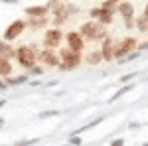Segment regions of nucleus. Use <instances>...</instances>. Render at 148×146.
<instances>
[{
    "label": "nucleus",
    "instance_id": "obj_1",
    "mask_svg": "<svg viewBox=\"0 0 148 146\" xmlns=\"http://www.w3.org/2000/svg\"><path fill=\"white\" fill-rule=\"evenodd\" d=\"M79 36L83 40L95 42V40H105V38H107V32H105V26H103V24H99L97 20H89V22L81 24Z\"/></svg>",
    "mask_w": 148,
    "mask_h": 146
},
{
    "label": "nucleus",
    "instance_id": "obj_12",
    "mask_svg": "<svg viewBox=\"0 0 148 146\" xmlns=\"http://www.w3.org/2000/svg\"><path fill=\"white\" fill-rule=\"evenodd\" d=\"M119 12L123 14V18L126 20V26H130L132 14H134V8H132V4H130V2H123V4H119Z\"/></svg>",
    "mask_w": 148,
    "mask_h": 146
},
{
    "label": "nucleus",
    "instance_id": "obj_10",
    "mask_svg": "<svg viewBox=\"0 0 148 146\" xmlns=\"http://www.w3.org/2000/svg\"><path fill=\"white\" fill-rule=\"evenodd\" d=\"M24 12H26L28 18H38V16H47L49 14V8L47 6H28Z\"/></svg>",
    "mask_w": 148,
    "mask_h": 146
},
{
    "label": "nucleus",
    "instance_id": "obj_18",
    "mask_svg": "<svg viewBox=\"0 0 148 146\" xmlns=\"http://www.w3.org/2000/svg\"><path fill=\"white\" fill-rule=\"evenodd\" d=\"M130 89H132L130 85H126L125 89H119V91H116V93H114V95H113V97L109 99V103H113V101H116V99H121V97H123L125 93H128V91H130Z\"/></svg>",
    "mask_w": 148,
    "mask_h": 146
},
{
    "label": "nucleus",
    "instance_id": "obj_26",
    "mask_svg": "<svg viewBox=\"0 0 148 146\" xmlns=\"http://www.w3.org/2000/svg\"><path fill=\"white\" fill-rule=\"evenodd\" d=\"M111 146H125V140L116 138V140H113V142H111Z\"/></svg>",
    "mask_w": 148,
    "mask_h": 146
},
{
    "label": "nucleus",
    "instance_id": "obj_22",
    "mask_svg": "<svg viewBox=\"0 0 148 146\" xmlns=\"http://www.w3.org/2000/svg\"><path fill=\"white\" fill-rule=\"evenodd\" d=\"M69 144H71V146H79L81 144V138L77 134H73L71 138H69Z\"/></svg>",
    "mask_w": 148,
    "mask_h": 146
},
{
    "label": "nucleus",
    "instance_id": "obj_4",
    "mask_svg": "<svg viewBox=\"0 0 148 146\" xmlns=\"http://www.w3.org/2000/svg\"><path fill=\"white\" fill-rule=\"evenodd\" d=\"M24 30H26V20H14V22L4 30V42H14Z\"/></svg>",
    "mask_w": 148,
    "mask_h": 146
},
{
    "label": "nucleus",
    "instance_id": "obj_27",
    "mask_svg": "<svg viewBox=\"0 0 148 146\" xmlns=\"http://www.w3.org/2000/svg\"><path fill=\"white\" fill-rule=\"evenodd\" d=\"M6 87H8V85H6V81H0V91H4Z\"/></svg>",
    "mask_w": 148,
    "mask_h": 146
},
{
    "label": "nucleus",
    "instance_id": "obj_25",
    "mask_svg": "<svg viewBox=\"0 0 148 146\" xmlns=\"http://www.w3.org/2000/svg\"><path fill=\"white\" fill-rule=\"evenodd\" d=\"M132 77H134V73H130V75H123V77H121V83H126V81H130Z\"/></svg>",
    "mask_w": 148,
    "mask_h": 146
},
{
    "label": "nucleus",
    "instance_id": "obj_21",
    "mask_svg": "<svg viewBox=\"0 0 148 146\" xmlns=\"http://www.w3.org/2000/svg\"><path fill=\"white\" fill-rule=\"evenodd\" d=\"M59 114V111H46V112H40V119H47V117H56Z\"/></svg>",
    "mask_w": 148,
    "mask_h": 146
},
{
    "label": "nucleus",
    "instance_id": "obj_11",
    "mask_svg": "<svg viewBox=\"0 0 148 146\" xmlns=\"http://www.w3.org/2000/svg\"><path fill=\"white\" fill-rule=\"evenodd\" d=\"M114 42L111 38H105V42H103V49H101V56L103 59H107V61H111L113 59V53H114Z\"/></svg>",
    "mask_w": 148,
    "mask_h": 146
},
{
    "label": "nucleus",
    "instance_id": "obj_19",
    "mask_svg": "<svg viewBox=\"0 0 148 146\" xmlns=\"http://www.w3.org/2000/svg\"><path fill=\"white\" fill-rule=\"evenodd\" d=\"M65 20H67V14H57L56 18H53V24H56V28H57V26H61V24L65 22Z\"/></svg>",
    "mask_w": 148,
    "mask_h": 146
},
{
    "label": "nucleus",
    "instance_id": "obj_7",
    "mask_svg": "<svg viewBox=\"0 0 148 146\" xmlns=\"http://www.w3.org/2000/svg\"><path fill=\"white\" fill-rule=\"evenodd\" d=\"M91 18L97 20L99 24H103V26H105V24H111L113 22V10H111V8H103V6L101 8H93Z\"/></svg>",
    "mask_w": 148,
    "mask_h": 146
},
{
    "label": "nucleus",
    "instance_id": "obj_2",
    "mask_svg": "<svg viewBox=\"0 0 148 146\" xmlns=\"http://www.w3.org/2000/svg\"><path fill=\"white\" fill-rule=\"evenodd\" d=\"M79 63H81V51H75L71 47H61V51H59V63H57V67L61 69V71H71V69L77 67Z\"/></svg>",
    "mask_w": 148,
    "mask_h": 146
},
{
    "label": "nucleus",
    "instance_id": "obj_5",
    "mask_svg": "<svg viewBox=\"0 0 148 146\" xmlns=\"http://www.w3.org/2000/svg\"><path fill=\"white\" fill-rule=\"evenodd\" d=\"M61 40H63V32L59 28H51L44 36V45H46L47 49H53V47H57V45L61 44Z\"/></svg>",
    "mask_w": 148,
    "mask_h": 146
},
{
    "label": "nucleus",
    "instance_id": "obj_17",
    "mask_svg": "<svg viewBox=\"0 0 148 146\" xmlns=\"http://www.w3.org/2000/svg\"><path fill=\"white\" fill-rule=\"evenodd\" d=\"M101 59H103L101 51H91V53L87 56V63H89V65H97V63H99Z\"/></svg>",
    "mask_w": 148,
    "mask_h": 146
},
{
    "label": "nucleus",
    "instance_id": "obj_14",
    "mask_svg": "<svg viewBox=\"0 0 148 146\" xmlns=\"http://www.w3.org/2000/svg\"><path fill=\"white\" fill-rule=\"evenodd\" d=\"M12 75V63L10 59L0 57V77H10Z\"/></svg>",
    "mask_w": 148,
    "mask_h": 146
},
{
    "label": "nucleus",
    "instance_id": "obj_3",
    "mask_svg": "<svg viewBox=\"0 0 148 146\" xmlns=\"http://www.w3.org/2000/svg\"><path fill=\"white\" fill-rule=\"evenodd\" d=\"M16 59H18V63L22 65L24 69H30L36 65V59H38V49H36V45H20L18 49H16Z\"/></svg>",
    "mask_w": 148,
    "mask_h": 146
},
{
    "label": "nucleus",
    "instance_id": "obj_28",
    "mask_svg": "<svg viewBox=\"0 0 148 146\" xmlns=\"http://www.w3.org/2000/svg\"><path fill=\"white\" fill-rule=\"evenodd\" d=\"M0 2H4V4H16L18 0H0Z\"/></svg>",
    "mask_w": 148,
    "mask_h": 146
},
{
    "label": "nucleus",
    "instance_id": "obj_6",
    "mask_svg": "<svg viewBox=\"0 0 148 146\" xmlns=\"http://www.w3.org/2000/svg\"><path fill=\"white\" fill-rule=\"evenodd\" d=\"M134 47H136V40H134V38H126L125 42H123V44H121L119 47H116V49H114L113 57L121 61V59H123V57H126L128 53H130V51H132V49H134Z\"/></svg>",
    "mask_w": 148,
    "mask_h": 146
},
{
    "label": "nucleus",
    "instance_id": "obj_9",
    "mask_svg": "<svg viewBox=\"0 0 148 146\" xmlns=\"http://www.w3.org/2000/svg\"><path fill=\"white\" fill-rule=\"evenodd\" d=\"M65 40H67V47L75 49V51H81V49L85 47V40L79 36V32H69V34L65 36Z\"/></svg>",
    "mask_w": 148,
    "mask_h": 146
},
{
    "label": "nucleus",
    "instance_id": "obj_15",
    "mask_svg": "<svg viewBox=\"0 0 148 146\" xmlns=\"http://www.w3.org/2000/svg\"><path fill=\"white\" fill-rule=\"evenodd\" d=\"M47 22H49L47 16H38V18H28L26 26H30V28H42V26H46Z\"/></svg>",
    "mask_w": 148,
    "mask_h": 146
},
{
    "label": "nucleus",
    "instance_id": "obj_23",
    "mask_svg": "<svg viewBox=\"0 0 148 146\" xmlns=\"http://www.w3.org/2000/svg\"><path fill=\"white\" fill-rule=\"evenodd\" d=\"M116 2H119V0H105V2H103V8H111V6H114Z\"/></svg>",
    "mask_w": 148,
    "mask_h": 146
},
{
    "label": "nucleus",
    "instance_id": "obj_20",
    "mask_svg": "<svg viewBox=\"0 0 148 146\" xmlns=\"http://www.w3.org/2000/svg\"><path fill=\"white\" fill-rule=\"evenodd\" d=\"M28 71H30V75H42V73H44V69H42V67H38V65L30 67Z\"/></svg>",
    "mask_w": 148,
    "mask_h": 146
},
{
    "label": "nucleus",
    "instance_id": "obj_16",
    "mask_svg": "<svg viewBox=\"0 0 148 146\" xmlns=\"http://www.w3.org/2000/svg\"><path fill=\"white\" fill-rule=\"evenodd\" d=\"M28 75H18V77H6V85L8 87H16V85H22V83H26L28 81Z\"/></svg>",
    "mask_w": 148,
    "mask_h": 146
},
{
    "label": "nucleus",
    "instance_id": "obj_30",
    "mask_svg": "<svg viewBox=\"0 0 148 146\" xmlns=\"http://www.w3.org/2000/svg\"><path fill=\"white\" fill-rule=\"evenodd\" d=\"M4 105H6V101H0V109H2V107H4Z\"/></svg>",
    "mask_w": 148,
    "mask_h": 146
},
{
    "label": "nucleus",
    "instance_id": "obj_8",
    "mask_svg": "<svg viewBox=\"0 0 148 146\" xmlns=\"http://www.w3.org/2000/svg\"><path fill=\"white\" fill-rule=\"evenodd\" d=\"M38 59L46 65V67H57V63H59V57L53 53V49H44V51H40L38 53Z\"/></svg>",
    "mask_w": 148,
    "mask_h": 146
},
{
    "label": "nucleus",
    "instance_id": "obj_13",
    "mask_svg": "<svg viewBox=\"0 0 148 146\" xmlns=\"http://www.w3.org/2000/svg\"><path fill=\"white\" fill-rule=\"evenodd\" d=\"M16 56V49L10 45V42H4L0 40V57H6V59H12Z\"/></svg>",
    "mask_w": 148,
    "mask_h": 146
},
{
    "label": "nucleus",
    "instance_id": "obj_24",
    "mask_svg": "<svg viewBox=\"0 0 148 146\" xmlns=\"http://www.w3.org/2000/svg\"><path fill=\"white\" fill-rule=\"evenodd\" d=\"M146 26H148V20H146V18L138 20V28H140V30H146Z\"/></svg>",
    "mask_w": 148,
    "mask_h": 146
},
{
    "label": "nucleus",
    "instance_id": "obj_29",
    "mask_svg": "<svg viewBox=\"0 0 148 146\" xmlns=\"http://www.w3.org/2000/svg\"><path fill=\"white\" fill-rule=\"evenodd\" d=\"M144 18L148 20V4H146V10H144Z\"/></svg>",
    "mask_w": 148,
    "mask_h": 146
}]
</instances>
